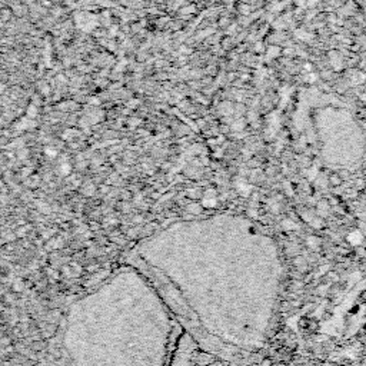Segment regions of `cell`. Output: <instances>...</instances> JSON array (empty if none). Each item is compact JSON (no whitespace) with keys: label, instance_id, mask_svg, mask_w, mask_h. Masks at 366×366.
<instances>
[{"label":"cell","instance_id":"1","mask_svg":"<svg viewBox=\"0 0 366 366\" xmlns=\"http://www.w3.org/2000/svg\"><path fill=\"white\" fill-rule=\"evenodd\" d=\"M12 17H13V12H12L10 7H3V9H0V19L5 20V22H9Z\"/></svg>","mask_w":366,"mask_h":366},{"label":"cell","instance_id":"2","mask_svg":"<svg viewBox=\"0 0 366 366\" xmlns=\"http://www.w3.org/2000/svg\"><path fill=\"white\" fill-rule=\"evenodd\" d=\"M348 240L352 243V245H360L362 243V235H360V232H352L349 236H348Z\"/></svg>","mask_w":366,"mask_h":366},{"label":"cell","instance_id":"3","mask_svg":"<svg viewBox=\"0 0 366 366\" xmlns=\"http://www.w3.org/2000/svg\"><path fill=\"white\" fill-rule=\"evenodd\" d=\"M331 182H333V185H339L340 179L338 176H333V178H331Z\"/></svg>","mask_w":366,"mask_h":366}]
</instances>
